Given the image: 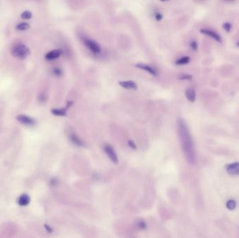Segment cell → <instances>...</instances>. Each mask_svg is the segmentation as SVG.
I'll return each instance as SVG.
<instances>
[{"label":"cell","mask_w":239,"mask_h":238,"mask_svg":"<svg viewBox=\"0 0 239 238\" xmlns=\"http://www.w3.org/2000/svg\"><path fill=\"white\" fill-rule=\"evenodd\" d=\"M51 113L57 116H65L66 115V109H52Z\"/></svg>","instance_id":"cell-15"},{"label":"cell","mask_w":239,"mask_h":238,"mask_svg":"<svg viewBox=\"0 0 239 238\" xmlns=\"http://www.w3.org/2000/svg\"><path fill=\"white\" fill-rule=\"evenodd\" d=\"M82 41L84 43V45L90 51H91L94 54H99L102 51V48L99 44L97 42L94 41L93 39H89L86 37H81Z\"/></svg>","instance_id":"cell-3"},{"label":"cell","mask_w":239,"mask_h":238,"mask_svg":"<svg viewBox=\"0 0 239 238\" xmlns=\"http://www.w3.org/2000/svg\"><path fill=\"white\" fill-rule=\"evenodd\" d=\"M52 73H53L54 75H55L57 77H60L62 75V70L59 67H54L52 70Z\"/></svg>","instance_id":"cell-18"},{"label":"cell","mask_w":239,"mask_h":238,"mask_svg":"<svg viewBox=\"0 0 239 238\" xmlns=\"http://www.w3.org/2000/svg\"><path fill=\"white\" fill-rule=\"evenodd\" d=\"M44 227H45V228L46 229V231H47L48 233H52V229L50 228L49 226H48V225L45 224V225H44Z\"/></svg>","instance_id":"cell-26"},{"label":"cell","mask_w":239,"mask_h":238,"mask_svg":"<svg viewBox=\"0 0 239 238\" xmlns=\"http://www.w3.org/2000/svg\"><path fill=\"white\" fill-rule=\"evenodd\" d=\"M118 84L126 90H137V85L134 81H120Z\"/></svg>","instance_id":"cell-10"},{"label":"cell","mask_w":239,"mask_h":238,"mask_svg":"<svg viewBox=\"0 0 239 238\" xmlns=\"http://www.w3.org/2000/svg\"><path fill=\"white\" fill-rule=\"evenodd\" d=\"M138 227L140 229H141V230H145V229H146V224L144 222H143V221H140L138 223Z\"/></svg>","instance_id":"cell-22"},{"label":"cell","mask_w":239,"mask_h":238,"mask_svg":"<svg viewBox=\"0 0 239 238\" xmlns=\"http://www.w3.org/2000/svg\"><path fill=\"white\" fill-rule=\"evenodd\" d=\"M236 207V202L234 201V200H229L226 203V207L229 210H234Z\"/></svg>","instance_id":"cell-17"},{"label":"cell","mask_w":239,"mask_h":238,"mask_svg":"<svg viewBox=\"0 0 239 238\" xmlns=\"http://www.w3.org/2000/svg\"><path fill=\"white\" fill-rule=\"evenodd\" d=\"M11 54L14 57L24 60L30 54L29 48L22 43H17L11 49Z\"/></svg>","instance_id":"cell-2"},{"label":"cell","mask_w":239,"mask_h":238,"mask_svg":"<svg viewBox=\"0 0 239 238\" xmlns=\"http://www.w3.org/2000/svg\"><path fill=\"white\" fill-rule=\"evenodd\" d=\"M226 1H234V0H226Z\"/></svg>","instance_id":"cell-29"},{"label":"cell","mask_w":239,"mask_h":238,"mask_svg":"<svg viewBox=\"0 0 239 238\" xmlns=\"http://www.w3.org/2000/svg\"><path fill=\"white\" fill-rule=\"evenodd\" d=\"M190 47L192 49L194 50V51H196L197 49H198V44H197L196 41H192L190 43Z\"/></svg>","instance_id":"cell-21"},{"label":"cell","mask_w":239,"mask_h":238,"mask_svg":"<svg viewBox=\"0 0 239 238\" xmlns=\"http://www.w3.org/2000/svg\"><path fill=\"white\" fill-rule=\"evenodd\" d=\"M30 202V197L27 194H22L18 199V204L20 206H26Z\"/></svg>","instance_id":"cell-11"},{"label":"cell","mask_w":239,"mask_h":238,"mask_svg":"<svg viewBox=\"0 0 239 238\" xmlns=\"http://www.w3.org/2000/svg\"><path fill=\"white\" fill-rule=\"evenodd\" d=\"M178 131L182 151L189 163L194 164L195 152L193 140L185 122L181 119L178 120Z\"/></svg>","instance_id":"cell-1"},{"label":"cell","mask_w":239,"mask_h":238,"mask_svg":"<svg viewBox=\"0 0 239 238\" xmlns=\"http://www.w3.org/2000/svg\"><path fill=\"white\" fill-rule=\"evenodd\" d=\"M136 67H137L138 69L144 70L145 71H147V72H148L151 75H154V76H157V74H158V73H157L156 69H155V68H153V67H152V66H149V65L143 64H138L136 65Z\"/></svg>","instance_id":"cell-8"},{"label":"cell","mask_w":239,"mask_h":238,"mask_svg":"<svg viewBox=\"0 0 239 238\" xmlns=\"http://www.w3.org/2000/svg\"><path fill=\"white\" fill-rule=\"evenodd\" d=\"M21 18L23 19H30L31 18V13L29 10H25L21 14Z\"/></svg>","instance_id":"cell-19"},{"label":"cell","mask_w":239,"mask_h":238,"mask_svg":"<svg viewBox=\"0 0 239 238\" xmlns=\"http://www.w3.org/2000/svg\"><path fill=\"white\" fill-rule=\"evenodd\" d=\"M190 62V57L188 56H184L180 58L176 62V65H185Z\"/></svg>","instance_id":"cell-14"},{"label":"cell","mask_w":239,"mask_h":238,"mask_svg":"<svg viewBox=\"0 0 239 238\" xmlns=\"http://www.w3.org/2000/svg\"><path fill=\"white\" fill-rule=\"evenodd\" d=\"M226 172L232 175H239V163H232L228 164L226 166Z\"/></svg>","instance_id":"cell-6"},{"label":"cell","mask_w":239,"mask_h":238,"mask_svg":"<svg viewBox=\"0 0 239 238\" xmlns=\"http://www.w3.org/2000/svg\"><path fill=\"white\" fill-rule=\"evenodd\" d=\"M180 78V80H185V81H192V76L191 75L185 74V75H182V76Z\"/></svg>","instance_id":"cell-23"},{"label":"cell","mask_w":239,"mask_h":238,"mask_svg":"<svg viewBox=\"0 0 239 238\" xmlns=\"http://www.w3.org/2000/svg\"><path fill=\"white\" fill-rule=\"evenodd\" d=\"M128 145H129V146L131 147V148H132L133 149H136V145L134 141L129 140L128 141Z\"/></svg>","instance_id":"cell-25"},{"label":"cell","mask_w":239,"mask_h":238,"mask_svg":"<svg viewBox=\"0 0 239 238\" xmlns=\"http://www.w3.org/2000/svg\"><path fill=\"white\" fill-rule=\"evenodd\" d=\"M185 96L190 102H194L195 98H196V93H195L194 90L192 89V88L187 90L185 92Z\"/></svg>","instance_id":"cell-12"},{"label":"cell","mask_w":239,"mask_h":238,"mask_svg":"<svg viewBox=\"0 0 239 238\" xmlns=\"http://www.w3.org/2000/svg\"><path fill=\"white\" fill-rule=\"evenodd\" d=\"M237 46H239V41L238 42V43H237Z\"/></svg>","instance_id":"cell-28"},{"label":"cell","mask_w":239,"mask_h":238,"mask_svg":"<svg viewBox=\"0 0 239 238\" xmlns=\"http://www.w3.org/2000/svg\"><path fill=\"white\" fill-rule=\"evenodd\" d=\"M161 1H169V0H160Z\"/></svg>","instance_id":"cell-27"},{"label":"cell","mask_w":239,"mask_h":238,"mask_svg":"<svg viewBox=\"0 0 239 238\" xmlns=\"http://www.w3.org/2000/svg\"><path fill=\"white\" fill-rule=\"evenodd\" d=\"M200 31L202 34H205V35L208 36V37L212 38V39L215 40V41L219 42V43H222V42L221 37H220V36L217 33L215 32V31L210 30V29H201Z\"/></svg>","instance_id":"cell-5"},{"label":"cell","mask_w":239,"mask_h":238,"mask_svg":"<svg viewBox=\"0 0 239 238\" xmlns=\"http://www.w3.org/2000/svg\"><path fill=\"white\" fill-rule=\"evenodd\" d=\"M69 137H70V140H71V142H72L74 145H78V146H83L84 145L83 141H82L81 139L76 136V135L72 134L70 135V136Z\"/></svg>","instance_id":"cell-13"},{"label":"cell","mask_w":239,"mask_h":238,"mask_svg":"<svg viewBox=\"0 0 239 238\" xmlns=\"http://www.w3.org/2000/svg\"><path fill=\"white\" fill-rule=\"evenodd\" d=\"M222 27H223L224 29L226 31V32H229L231 31V29H232V25H231V23L229 22L224 23Z\"/></svg>","instance_id":"cell-20"},{"label":"cell","mask_w":239,"mask_h":238,"mask_svg":"<svg viewBox=\"0 0 239 238\" xmlns=\"http://www.w3.org/2000/svg\"><path fill=\"white\" fill-rule=\"evenodd\" d=\"M29 28V25L27 22H21L16 26V29L19 31H25Z\"/></svg>","instance_id":"cell-16"},{"label":"cell","mask_w":239,"mask_h":238,"mask_svg":"<svg viewBox=\"0 0 239 238\" xmlns=\"http://www.w3.org/2000/svg\"><path fill=\"white\" fill-rule=\"evenodd\" d=\"M62 53V51L60 49H55L53 50H51L49 52H48L46 54L45 58L46 60L48 61H52L55 60L56 59H58L61 56V54Z\"/></svg>","instance_id":"cell-7"},{"label":"cell","mask_w":239,"mask_h":238,"mask_svg":"<svg viewBox=\"0 0 239 238\" xmlns=\"http://www.w3.org/2000/svg\"><path fill=\"white\" fill-rule=\"evenodd\" d=\"M155 19H156V20L160 21L161 20H162L163 16L160 13L157 12V13H155Z\"/></svg>","instance_id":"cell-24"},{"label":"cell","mask_w":239,"mask_h":238,"mask_svg":"<svg viewBox=\"0 0 239 238\" xmlns=\"http://www.w3.org/2000/svg\"><path fill=\"white\" fill-rule=\"evenodd\" d=\"M104 151L108 156L109 159L111 160V161L113 163L117 164L118 163V158H117V154L115 152L113 147L110 145H105L104 147Z\"/></svg>","instance_id":"cell-4"},{"label":"cell","mask_w":239,"mask_h":238,"mask_svg":"<svg viewBox=\"0 0 239 238\" xmlns=\"http://www.w3.org/2000/svg\"><path fill=\"white\" fill-rule=\"evenodd\" d=\"M16 119L18 120L19 122L22 123L25 125H34L35 124V121L33 119H31V117L25 116V115H18L16 117Z\"/></svg>","instance_id":"cell-9"}]
</instances>
